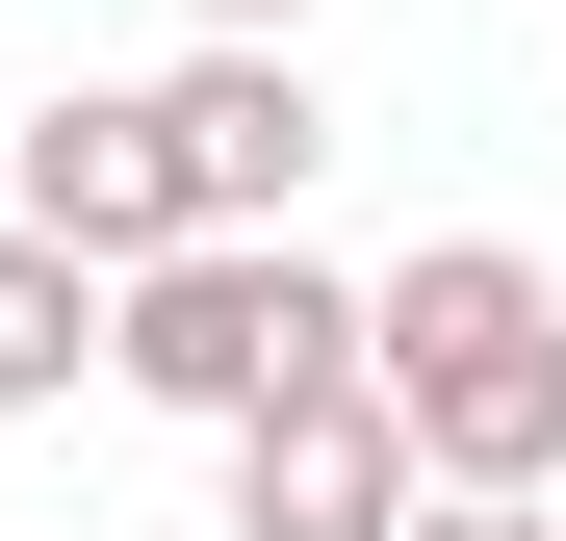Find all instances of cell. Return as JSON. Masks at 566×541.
Listing matches in <instances>:
<instances>
[{
	"label": "cell",
	"mask_w": 566,
	"mask_h": 541,
	"mask_svg": "<svg viewBox=\"0 0 566 541\" xmlns=\"http://www.w3.org/2000/svg\"><path fill=\"white\" fill-rule=\"evenodd\" d=\"M360 387H387L412 490H566V284L515 232H438L360 284Z\"/></svg>",
	"instance_id": "cell-1"
},
{
	"label": "cell",
	"mask_w": 566,
	"mask_h": 541,
	"mask_svg": "<svg viewBox=\"0 0 566 541\" xmlns=\"http://www.w3.org/2000/svg\"><path fill=\"white\" fill-rule=\"evenodd\" d=\"M360 361V284L310 232H180V258H129L104 284V387H155V413H283V387H335Z\"/></svg>",
	"instance_id": "cell-2"
},
{
	"label": "cell",
	"mask_w": 566,
	"mask_h": 541,
	"mask_svg": "<svg viewBox=\"0 0 566 541\" xmlns=\"http://www.w3.org/2000/svg\"><path fill=\"white\" fill-rule=\"evenodd\" d=\"M155 155H180V207H207V232H283V207H310V155H335V104H310V52H180L155 77Z\"/></svg>",
	"instance_id": "cell-3"
},
{
	"label": "cell",
	"mask_w": 566,
	"mask_h": 541,
	"mask_svg": "<svg viewBox=\"0 0 566 541\" xmlns=\"http://www.w3.org/2000/svg\"><path fill=\"white\" fill-rule=\"evenodd\" d=\"M0 232H52L77 284H129V258H180L207 207H180V155H155V104H52V129H0Z\"/></svg>",
	"instance_id": "cell-4"
},
{
	"label": "cell",
	"mask_w": 566,
	"mask_h": 541,
	"mask_svg": "<svg viewBox=\"0 0 566 541\" xmlns=\"http://www.w3.org/2000/svg\"><path fill=\"white\" fill-rule=\"evenodd\" d=\"M232 541H412V438H387V387H283V413H232Z\"/></svg>",
	"instance_id": "cell-5"
},
{
	"label": "cell",
	"mask_w": 566,
	"mask_h": 541,
	"mask_svg": "<svg viewBox=\"0 0 566 541\" xmlns=\"http://www.w3.org/2000/svg\"><path fill=\"white\" fill-rule=\"evenodd\" d=\"M77 361H104V284H77L52 232H0V413H52Z\"/></svg>",
	"instance_id": "cell-6"
},
{
	"label": "cell",
	"mask_w": 566,
	"mask_h": 541,
	"mask_svg": "<svg viewBox=\"0 0 566 541\" xmlns=\"http://www.w3.org/2000/svg\"><path fill=\"white\" fill-rule=\"evenodd\" d=\"M412 541H566L541 490H412Z\"/></svg>",
	"instance_id": "cell-7"
},
{
	"label": "cell",
	"mask_w": 566,
	"mask_h": 541,
	"mask_svg": "<svg viewBox=\"0 0 566 541\" xmlns=\"http://www.w3.org/2000/svg\"><path fill=\"white\" fill-rule=\"evenodd\" d=\"M180 27H232V52H283V27H310V0H180Z\"/></svg>",
	"instance_id": "cell-8"
}]
</instances>
